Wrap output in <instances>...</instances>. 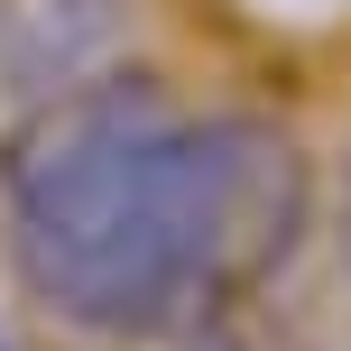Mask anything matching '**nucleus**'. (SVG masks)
Listing matches in <instances>:
<instances>
[{"label": "nucleus", "instance_id": "obj_2", "mask_svg": "<svg viewBox=\"0 0 351 351\" xmlns=\"http://www.w3.org/2000/svg\"><path fill=\"white\" fill-rule=\"evenodd\" d=\"M111 47V0H0V74L19 93H65Z\"/></svg>", "mask_w": 351, "mask_h": 351}, {"label": "nucleus", "instance_id": "obj_3", "mask_svg": "<svg viewBox=\"0 0 351 351\" xmlns=\"http://www.w3.org/2000/svg\"><path fill=\"white\" fill-rule=\"evenodd\" d=\"M342 250H351V176H342Z\"/></svg>", "mask_w": 351, "mask_h": 351}, {"label": "nucleus", "instance_id": "obj_1", "mask_svg": "<svg viewBox=\"0 0 351 351\" xmlns=\"http://www.w3.org/2000/svg\"><path fill=\"white\" fill-rule=\"evenodd\" d=\"M305 222L296 139L194 121L158 74L65 84L10 148L19 278L84 333H167L222 287L287 259Z\"/></svg>", "mask_w": 351, "mask_h": 351}, {"label": "nucleus", "instance_id": "obj_4", "mask_svg": "<svg viewBox=\"0 0 351 351\" xmlns=\"http://www.w3.org/2000/svg\"><path fill=\"white\" fill-rule=\"evenodd\" d=\"M0 351H10V333H0Z\"/></svg>", "mask_w": 351, "mask_h": 351}]
</instances>
